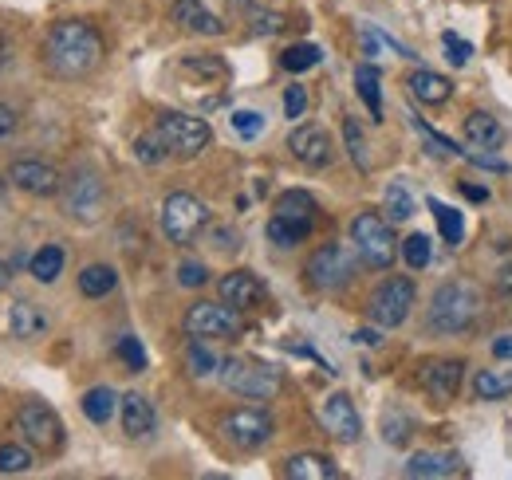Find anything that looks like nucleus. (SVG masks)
Returning <instances> with one entry per match:
<instances>
[{"instance_id":"c03bdc74","label":"nucleus","mask_w":512,"mask_h":480,"mask_svg":"<svg viewBox=\"0 0 512 480\" xmlns=\"http://www.w3.org/2000/svg\"><path fill=\"white\" fill-rule=\"evenodd\" d=\"M178 284H182V288H201V284H209V268L197 264V260L178 264Z\"/></svg>"},{"instance_id":"f03ea898","label":"nucleus","mask_w":512,"mask_h":480,"mask_svg":"<svg viewBox=\"0 0 512 480\" xmlns=\"http://www.w3.org/2000/svg\"><path fill=\"white\" fill-rule=\"evenodd\" d=\"M481 315V292L469 280H449L430 300V327L438 335H461Z\"/></svg>"},{"instance_id":"5fc2aeb1","label":"nucleus","mask_w":512,"mask_h":480,"mask_svg":"<svg viewBox=\"0 0 512 480\" xmlns=\"http://www.w3.org/2000/svg\"><path fill=\"white\" fill-rule=\"evenodd\" d=\"M8 284H12V268H8V264H4V260H0V292H4V288H8Z\"/></svg>"},{"instance_id":"c85d7f7f","label":"nucleus","mask_w":512,"mask_h":480,"mask_svg":"<svg viewBox=\"0 0 512 480\" xmlns=\"http://www.w3.org/2000/svg\"><path fill=\"white\" fill-rule=\"evenodd\" d=\"M64 248L60 244H44L32 260H28V268H32V276L40 280V284H56L60 280V272H64Z\"/></svg>"},{"instance_id":"f3484780","label":"nucleus","mask_w":512,"mask_h":480,"mask_svg":"<svg viewBox=\"0 0 512 480\" xmlns=\"http://www.w3.org/2000/svg\"><path fill=\"white\" fill-rule=\"evenodd\" d=\"M217 292H221V300L229 303V307H237V311H253V307L264 303V284L256 280L253 272H245V268L221 276Z\"/></svg>"},{"instance_id":"39448f33","label":"nucleus","mask_w":512,"mask_h":480,"mask_svg":"<svg viewBox=\"0 0 512 480\" xmlns=\"http://www.w3.org/2000/svg\"><path fill=\"white\" fill-rule=\"evenodd\" d=\"M154 130H158L162 146H166L174 158H197V154L213 142L209 122L197 119V115H182V111H166Z\"/></svg>"},{"instance_id":"4468645a","label":"nucleus","mask_w":512,"mask_h":480,"mask_svg":"<svg viewBox=\"0 0 512 480\" xmlns=\"http://www.w3.org/2000/svg\"><path fill=\"white\" fill-rule=\"evenodd\" d=\"M320 421L335 441H347L351 445V441L363 437V418H359V410H355V402L347 394H331L320 406Z\"/></svg>"},{"instance_id":"58836bf2","label":"nucleus","mask_w":512,"mask_h":480,"mask_svg":"<svg viewBox=\"0 0 512 480\" xmlns=\"http://www.w3.org/2000/svg\"><path fill=\"white\" fill-rule=\"evenodd\" d=\"M343 138H347V154H351V162L367 174V142H363V130H359V122L355 119H343Z\"/></svg>"},{"instance_id":"423d86ee","label":"nucleus","mask_w":512,"mask_h":480,"mask_svg":"<svg viewBox=\"0 0 512 480\" xmlns=\"http://www.w3.org/2000/svg\"><path fill=\"white\" fill-rule=\"evenodd\" d=\"M414 300H418L414 280H410V276H390V280H383V284L371 292L367 315H371L379 327H402V323L410 319Z\"/></svg>"},{"instance_id":"f704fd0d","label":"nucleus","mask_w":512,"mask_h":480,"mask_svg":"<svg viewBox=\"0 0 512 480\" xmlns=\"http://www.w3.org/2000/svg\"><path fill=\"white\" fill-rule=\"evenodd\" d=\"M402 260L414 268V272H422V268H430V260H434V244L426 233H414V237L402 240Z\"/></svg>"},{"instance_id":"3c124183","label":"nucleus","mask_w":512,"mask_h":480,"mask_svg":"<svg viewBox=\"0 0 512 480\" xmlns=\"http://www.w3.org/2000/svg\"><path fill=\"white\" fill-rule=\"evenodd\" d=\"M493 359L512 362V335H501V339H493Z\"/></svg>"},{"instance_id":"2f4dec72","label":"nucleus","mask_w":512,"mask_h":480,"mask_svg":"<svg viewBox=\"0 0 512 480\" xmlns=\"http://www.w3.org/2000/svg\"><path fill=\"white\" fill-rule=\"evenodd\" d=\"M272 213L296 217V221H316V197L304 193V189H288V193L276 197V209H272Z\"/></svg>"},{"instance_id":"6ab92c4d","label":"nucleus","mask_w":512,"mask_h":480,"mask_svg":"<svg viewBox=\"0 0 512 480\" xmlns=\"http://www.w3.org/2000/svg\"><path fill=\"white\" fill-rule=\"evenodd\" d=\"M406 87H410V95H414L418 103H426V107H442V103H449V95H453V83H449L446 75L430 71V67H418V71L406 79Z\"/></svg>"},{"instance_id":"4c0bfd02","label":"nucleus","mask_w":512,"mask_h":480,"mask_svg":"<svg viewBox=\"0 0 512 480\" xmlns=\"http://www.w3.org/2000/svg\"><path fill=\"white\" fill-rule=\"evenodd\" d=\"M386 213H390V221L414 217V201H410V189H406L402 181H394V185L386 189Z\"/></svg>"},{"instance_id":"ddd939ff","label":"nucleus","mask_w":512,"mask_h":480,"mask_svg":"<svg viewBox=\"0 0 512 480\" xmlns=\"http://www.w3.org/2000/svg\"><path fill=\"white\" fill-rule=\"evenodd\" d=\"M8 181L16 189H24L28 197H56L64 189V178L52 162H40V158H16L8 166Z\"/></svg>"},{"instance_id":"7ed1b4c3","label":"nucleus","mask_w":512,"mask_h":480,"mask_svg":"<svg viewBox=\"0 0 512 480\" xmlns=\"http://www.w3.org/2000/svg\"><path fill=\"white\" fill-rule=\"evenodd\" d=\"M217 378H221V386H225L229 394L256 398V402H260V398H276V394H280V386H284V378H280V370H276V366L245 359V355H233V359L221 362Z\"/></svg>"},{"instance_id":"a211bd4d","label":"nucleus","mask_w":512,"mask_h":480,"mask_svg":"<svg viewBox=\"0 0 512 480\" xmlns=\"http://www.w3.org/2000/svg\"><path fill=\"white\" fill-rule=\"evenodd\" d=\"M8 331H12L16 339H24V343L44 339V335H48V315H44V307L32 300H16L8 307Z\"/></svg>"},{"instance_id":"2eb2a0df","label":"nucleus","mask_w":512,"mask_h":480,"mask_svg":"<svg viewBox=\"0 0 512 480\" xmlns=\"http://www.w3.org/2000/svg\"><path fill=\"white\" fill-rule=\"evenodd\" d=\"M288 150H292V158L304 162L308 170L331 166V154H335L327 130H320V126H296V130L288 134Z\"/></svg>"},{"instance_id":"49530a36","label":"nucleus","mask_w":512,"mask_h":480,"mask_svg":"<svg viewBox=\"0 0 512 480\" xmlns=\"http://www.w3.org/2000/svg\"><path fill=\"white\" fill-rule=\"evenodd\" d=\"M304 111H308V91L304 87H288L284 91V115L288 119H304Z\"/></svg>"},{"instance_id":"c756f323","label":"nucleus","mask_w":512,"mask_h":480,"mask_svg":"<svg viewBox=\"0 0 512 480\" xmlns=\"http://www.w3.org/2000/svg\"><path fill=\"white\" fill-rule=\"evenodd\" d=\"M355 87H359V95H363V103H367L371 119L383 122V91H379V67H371V63L355 67Z\"/></svg>"},{"instance_id":"412c9836","label":"nucleus","mask_w":512,"mask_h":480,"mask_svg":"<svg viewBox=\"0 0 512 480\" xmlns=\"http://www.w3.org/2000/svg\"><path fill=\"white\" fill-rule=\"evenodd\" d=\"M119 414H123V433L134 437V441L138 437H150L154 425H158V414H154L150 398H142V394H127L123 406H119Z\"/></svg>"},{"instance_id":"de8ad7c7","label":"nucleus","mask_w":512,"mask_h":480,"mask_svg":"<svg viewBox=\"0 0 512 480\" xmlns=\"http://www.w3.org/2000/svg\"><path fill=\"white\" fill-rule=\"evenodd\" d=\"M442 44H446L449 60L457 63V67H461V63H469V56H473V48H469V44H465V40H457V36H453V32H446V36H442Z\"/></svg>"},{"instance_id":"1a4fd4ad","label":"nucleus","mask_w":512,"mask_h":480,"mask_svg":"<svg viewBox=\"0 0 512 480\" xmlns=\"http://www.w3.org/2000/svg\"><path fill=\"white\" fill-rule=\"evenodd\" d=\"M182 327H186L190 339H233V335L241 331V311L229 307L225 300L221 303L197 300L190 311H186Z\"/></svg>"},{"instance_id":"aec40b11","label":"nucleus","mask_w":512,"mask_h":480,"mask_svg":"<svg viewBox=\"0 0 512 480\" xmlns=\"http://www.w3.org/2000/svg\"><path fill=\"white\" fill-rule=\"evenodd\" d=\"M174 20H178L182 28L197 32V36H225L221 16H213L201 0H174Z\"/></svg>"},{"instance_id":"a878e982","label":"nucleus","mask_w":512,"mask_h":480,"mask_svg":"<svg viewBox=\"0 0 512 480\" xmlns=\"http://www.w3.org/2000/svg\"><path fill=\"white\" fill-rule=\"evenodd\" d=\"M178 71H182V79H197L201 87L205 83H217V87L229 83V67H225V60H217V56H186Z\"/></svg>"},{"instance_id":"37998d69","label":"nucleus","mask_w":512,"mask_h":480,"mask_svg":"<svg viewBox=\"0 0 512 480\" xmlns=\"http://www.w3.org/2000/svg\"><path fill=\"white\" fill-rule=\"evenodd\" d=\"M414 130H418V134L426 138V146H434V154H442V158H449V154H461V150H457V146H453L449 138H442L438 130H430V126L418 119V115H414Z\"/></svg>"},{"instance_id":"393cba45","label":"nucleus","mask_w":512,"mask_h":480,"mask_svg":"<svg viewBox=\"0 0 512 480\" xmlns=\"http://www.w3.org/2000/svg\"><path fill=\"white\" fill-rule=\"evenodd\" d=\"M268 240L276 244V248H296V244H304V240L312 237V221H296V217H280V213H272V221H268Z\"/></svg>"},{"instance_id":"9d476101","label":"nucleus","mask_w":512,"mask_h":480,"mask_svg":"<svg viewBox=\"0 0 512 480\" xmlns=\"http://www.w3.org/2000/svg\"><path fill=\"white\" fill-rule=\"evenodd\" d=\"M64 213L71 217V221H99V213H103V181H99V174L95 170H87V166H79L71 178L64 181Z\"/></svg>"},{"instance_id":"a18cd8bd","label":"nucleus","mask_w":512,"mask_h":480,"mask_svg":"<svg viewBox=\"0 0 512 480\" xmlns=\"http://www.w3.org/2000/svg\"><path fill=\"white\" fill-rule=\"evenodd\" d=\"M229 122H233V130H237V134H241L245 142H253L256 134L264 130V119H260L256 111H237V115H233Z\"/></svg>"},{"instance_id":"f8f14e48","label":"nucleus","mask_w":512,"mask_h":480,"mask_svg":"<svg viewBox=\"0 0 512 480\" xmlns=\"http://www.w3.org/2000/svg\"><path fill=\"white\" fill-rule=\"evenodd\" d=\"M221 433H225V441L233 449L253 453V449H260L272 437V418L264 410H256V406H241V410H229L221 418Z\"/></svg>"},{"instance_id":"b1692460","label":"nucleus","mask_w":512,"mask_h":480,"mask_svg":"<svg viewBox=\"0 0 512 480\" xmlns=\"http://www.w3.org/2000/svg\"><path fill=\"white\" fill-rule=\"evenodd\" d=\"M284 477L331 480V477H339V469H335V461H331V457H323V453H296V457H288V461H284Z\"/></svg>"},{"instance_id":"5701e85b","label":"nucleus","mask_w":512,"mask_h":480,"mask_svg":"<svg viewBox=\"0 0 512 480\" xmlns=\"http://www.w3.org/2000/svg\"><path fill=\"white\" fill-rule=\"evenodd\" d=\"M457 473H461V457H457V453H418V457H410V465H406V477H414V480L457 477Z\"/></svg>"},{"instance_id":"8fccbe9b","label":"nucleus","mask_w":512,"mask_h":480,"mask_svg":"<svg viewBox=\"0 0 512 480\" xmlns=\"http://www.w3.org/2000/svg\"><path fill=\"white\" fill-rule=\"evenodd\" d=\"M497 296L512 300V264H505V268L497 272Z\"/></svg>"},{"instance_id":"864d4df0","label":"nucleus","mask_w":512,"mask_h":480,"mask_svg":"<svg viewBox=\"0 0 512 480\" xmlns=\"http://www.w3.org/2000/svg\"><path fill=\"white\" fill-rule=\"evenodd\" d=\"M355 343H367V347H375V343H379V331H359V335H355Z\"/></svg>"},{"instance_id":"473e14b6","label":"nucleus","mask_w":512,"mask_h":480,"mask_svg":"<svg viewBox=\"0 0 512 480\" xmlns=\"http://www.w3.org/2000/svg\"><path fill=\"white\" fill-rule=\"evenodd\" d=\"M186 370H190L193 378H213L221 370V359L205 347V339H190V347H186Z\"/></svg>"},{"instance_id":"72a5a7b5","label":"nucleus","mask_w":512,"mask_h":480,"mask_svg":"<svg viewBox=\"0 0 512 480\" xmlns=\"http://www.w3.org/2000/svg\"><path fill=\"white\" fill-rule=\"evenodd\" d=\"M32 469V449L28 445H0V477H16V473H28Z\"/></svg>"},{"instance_id":"a19ab883","label":"nucleus","mask_w":512,"mask_h":480,"mask_svg":"<svg viewBox=\"0 0 512 480\" xmlns=\"http://www.w3.org/2000/svg\"><path fill=\"white\" fill-rule=\"evenodd\" d=\"M410 418L406 414H394V410H386V418H383V437H386V445H406L410 441Z\"/></svg>"},{"instance_id":"6e6d98bb","label":"nucleus","mask_w":512,"mask_h":480,"mask_svg":"<svg viewBox=\"0 0 512 480\" xmlns=\"http://www.w3.org/2000/svg\"><path fill=\"white\" fill-rule=\"evenodd\" d=\"M465 193H469V197H473V201H485V189H481V185H469V189H465Z\"/></svg>"},{"instance_id":"7c9ffc66","label":"nucleus","mask_w":512,"mask_h":480,"mask_svg":"<svg viewBox=\"0 0 512 480\" xmlns=\"http://www.w3.org/2000/svg\"><path fill=\"white\" fill-rule=\"evenodd\" d=\"M83 418L95 421V425H107V421L115 418V390L111 386H95V390H87L83 394Z\"/></svg>"},{"instance_id":"603ef678","label":"nucleus","mask_w":512,"mask_h":480,"mask_svg":"<svg viewBox=\"0 0 512 480\" xmlns=\"http://www.w3.org/2000/svg\"><path fill=\"white\" fill-rule=\"evenodd\" d=\"M8 63H12V40H8L4 32H0V71H4Z\"/></svg>"},{"instance_id":"dca6fc26","label":"nucleus","mask_w":512,"mask_h":480,"mask_svg":"<svg viewBox=\"0 0 512 480\" xmlns=\"http://www.w3.org/2000/svg\"><path fill=\"white\" fill-rule=\"evenodd\" d=\"M461 378H465V362L461 359H438L422 366V386L438 402H453L461 394Z\"/></svg>"},{"instance_id":"20e7f679","label":"nucleus","mask_w":512,"mask_h":480,"mask_svg":"<svg viewBox=\"0 0 512 480\" xmlns=\"http://www.w3.org/2000/svg\"><path fill=\"white\" fill-rule=\"evenodd\" d=\"M351 244H355L359 260H363L367 268H375V272L390 268L394 256L402 252L398 237L390 233V225H386L379 213H359V217L351 221Z\"/></svg>"},{"instance_id":"9b49d317","label":"nucleus","mask_w":512,"mask_h":480,"mask_svg":"<svg viewBox=\"0 0 512 480\" xmlns=\"http://www.w3.org/2000/svg\"><path fill=\"white\" fill-rule=\"evenodd\" d=\"M16 429L24 433V441L32 449H44V453H56L64 445V421L44 402H24L16 414Z\"/></svg>"},{"instance_id":"79ce46f5","label":"nucleus","mask_w":512,"mask_h":480,"mask_svg":"<svg viewBox=\"0 0 512 480\" xmlns=\"http://www.w3.org/2000/svg\"><path fill=\"white\" fill-rule=\"evenodd\" d=\"M115 351H119V359L127 362L130 370H146V347H142V343H138L134 335H123Z\"/></svg>"},{"instance_id":"09e8293b","label":"nucleus","mask_w":512,"mask_h":480,"mask_svg":"<svg viewBox=\"0 0 512 480\" xmlns=\"http://www.w3.org/2000/svg\"><path fill=\"white\" fill-rule=\"evenodd\" d=\"M16 126H20V119H16V111H12L8 103H0V142H8V138L16 134Z\"/></svg>"},{"instance_id":"6e6552de","label":"nucleus","mask_w":512,"mask_h":480,"mask_svg":"<svg viewBox=\"0 0 512 480\" xmlns=\"http://www.w3.org/2000/svg\"><path fill=\"white\" fill-rule=\"evenodd\" d=\"M162 233L170 244H190L197 240V233L205 229V221H209V209L193 197V193H170L166 201H162Z\"/></svg>"},{"instance_id":"cd10ccee","label":"nucleus","mask_w":512,"mask_h":480,"mask_svg":"<svg viewBox=\"0 0 512 480\" xmlns=\"http://www.w3.org/2000/svg\"><path fill=\"white\" fill-rule=\"evenodd\" d=\"M473 394L481 402H505V398H512V370H477Z\"/></svg>"},{"instance_id":"bb28decb","label":"nucleus","mask_w":512,"mask_h":480,"mask_svg":"<svg viewBox=\"0 0 512 480\" xmlns=\"http://www.w3.org/2000/svg\"><path fill=\"white\" fill-rule=\"evenodd\" d=\"M115 284H119V276H115L111 264H87V268L79 272V292H83L87 300H103V296H111Z\"/></svg>"},{"instance_id":"e433bc0d","label":"nucleus","mask_w":512,"mask_h":480,"mask_svg":"<svg viewBox=\"0 0 512 480\" xmlns=\"http://www.w3.org/2000/svg\"><path fill=\"white\" fill-rule=\"evenodd\" d=\"M430 209H434V217H438L442 240H446V244H461V237H465V221H461V213L449 209V205H442V201H430Z\"/></svg>"},{"instance_id":"0eeeda50","label":"nucleus","mask_w":512,"mask_h":480,"mask_svg":"<svg viewBox=\"0 0 512 480\" xmlns=\"http://www.w3.org/2000/svg\"><path fill=\"white\" fill-rule=\"evenodd\" d=\"M304 276H308V284L320 288V292H343V288L355 280V260H351V252H347L343 244H320V248L308 256Z\"/></svg>"},{"instance_id":"c9c22d12","label":"nucleus","mask_w":512,"mask_h":480,"mask_svg":"<svg viewBox=\"0 0 512 480\" xmlns=\"http://www.w3.org/2000/svg\"><path fill=\"white\" fill-rule=\"evenodd\" d=\"M323 60V52L316 44H292L284 56H280V67L284 71H292V75H300V71H308V67H316Z\"/></svg>"},{"instance_id":"f257e3e1","label":"nucleus","mask_w":512,"mask_h":480,"mask_svg":"<svg viewBox=\"0 0 512 480\" xmlns=\"http://www.w3.org/2000/svg\"><path fill=\"white\" fill-rule=\"evenodd\" d=\"M103 36L87 20H60L44 40V60L60 79H83L103 63Z\"/></svg>"},{"instance_id":"ea45409f","label":"nucleus","mask_w":512,"mask_h":480,"mask_svg":"<svg viewBox=\"0 0 512 480\" xmlns=\"http://www.w3.org/2000/svg\"><path fill=\"white\" fill-rule=\"evenodd\" d=\"M134 158H138V162H146V166H158L162 158H170V150L162 146L158 130H150V134H142V138L134 142Z\"/></svg>"},{"instance_id":"4be33fe9","label":"nucleus","mask_w":512,"mask_h":480,"mask_svg":"<svg viewBox=\"0 0 512 480\" xmlns=\"http://www.w3.org/2000/svg\"><path fill=\"white\" fill-rule=\"evenodd\" d=\"M461 134H465V142H469L473 150H497L501 138H505L501 122L493 119L489 111H473V115L465 119V126H461Z\"/></svg>"}]
</instances>
